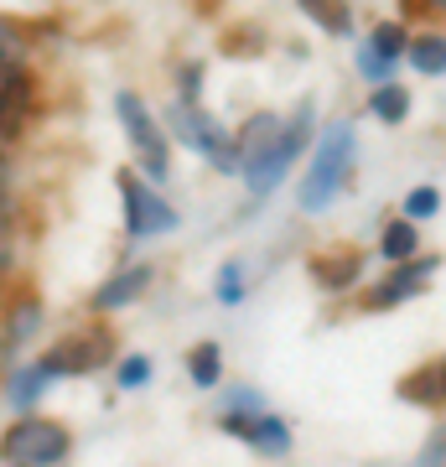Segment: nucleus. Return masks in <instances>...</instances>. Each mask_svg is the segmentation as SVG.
Returning <instances> with one entry per match:
<instances>
[{"instance_id": "8", "label": "nucleus", "mask_w": 446, "mask_h": 467, "mask_svg": "<svg viewBox=\"0 0 446 467\" xmlns=\"http://www.w3.org/2000/svg\"><path fill=\"white\" fill-rule=\"evenodd\" d=\"M115 104H119V125L130 130V140L140 146V156H146V171L161 182L166 177V135L156 130V119L146 115V104L135 99V94H119Z\"/></svg>"}, {"instance_id": "9", "label": "nucleus", "mask_w": 446, "mask_h": 467, "mask_svg": "<svg viewBox=\"0 0 446 467\" xmlns=\"http://www.w3.org/2000/svg\"><path fill=\"white\" fill-rule=\"evenodd\" d=\"M104 353H109V337L104 333H78V337H63L57 348L42 358L52 379H63V374H88V368L104 364Z\"/></svg>"}, {"instance_id": "26", "label": "nucleus", "mask_w": 446, "mask_h": 467, "mask_svg": "<svg viewBox=\"0 0 446 467\" xmlns=\"http://www.w3.org/2000/svg\"><path fill=\"white\" fill-rule=\"evenodd\" d=\"M358 67H364V78H368V84H389V67H395V63H384V57H379V52H358Z\"/></svg>"}, {"instance_id": "7", "label": "nucleus", "mask_w": 446, "mask_h": 467, "mask_svg": "<svg viewBox=\"0 0 446 467\" xmlns=\"http://www.w3.org/2000/svg\"><path fill=\"white\" fill-rule=\"evenodd\" d=\"M223 431L244 436L249 447L264 451V457H285L291 451V426L281 416H264V410H229L223 416Z\"/></svg>"}, {"instance_id": "20", "label": "nucleus", "mask_w": 446, "mask_h": 467, "mask_svg": "<svg viewBox=\"0 0 446 467\" xmlns=\"http://www.w3.org/2000/svg\"><path fill=\"white\" fill-rule=\"evenodd\" d=\"M368 109H374L379 119H389V125H399V119L410 115V94H405L399 84H379V88H374V104H368Z\"/></svg>"}, {"instance_id": "3", "label": "nucleus", "mask_w": 446, "mask_h": 467, "mask_svg": "<svg viewBox=\"0 0 446 467\" xmlns=\"http://www.w3.org/2000/svg\"><path fill=\"white\" fill-rule=\"evenodd\" d=\"M63 451H67V431L57 420H42V416L16 420L5 431V441H0V457L11 467H52V462H63Z\"/></svg>"}, {"instance_id": "1", "label": "nucleus", "mask_w": 446, "mask_h": 467, "mask_svg": "<svg viewBox=\"0 0 446 467\" xmlns=\"http://www.w3.org/2000/svg\"><path fill=\"white\" fill-rule=\"evenodd\" d=\"M347 171H353V125L332 119L312 150V167H306V182H301V208L306 213H327L337 202V192L347 187Z\"/></svg>"}, {"instance_id": "25", "label": "nucleus", "mask_w": 446, "mask_h": 467, "mask_svg": "<svg viewBox=\"0 0 446 467\" xmlns=\"http://www.w3.org/2000/svg\"><path fill=\"white\" fill-rule=\"evenodd\" d=\"M146 379H150V358H146V353H135V358L119 364V389H140Z\"/></svg>"}, {"instance_id": "21", "label": "nucleus", "mask_w": 446, "mask_h": 467, "mask_svg": "<svg viewBox=\"0 0 446 467\" xmlns=\"http://www.w3.org/2000/svg\"><path fill=\"white\" fill-rule=\"evenodd\" d=\"M42 384H52V374H47L42 364L16 368V379H11V405H21V410H26V405H32L36 395H42Z\"/></svg>"}, {"instance_id": "15", "label": "nucleus", "mask_w": 446, "mask_h": 467, "mask_svg": "<svg viewBox=\"0 0 446 467\" xmlns=\"http://www.w3.org/2000/svg\"><path fill=\"white\" fill-rule=\"evenodd\" d=\"M36 327H42V306H36V296H21L16 306H11V317H5V353L21 348Z\"/></svg>"}, {"instance_id": "6", "label": "nucleus", "mask_w": 446, "mask_h": 467, "mask_svg": "<svg viewBox=\"0 0 446 467\" xmlns=\"http://www.w3.org/2000/svg\"><path fill=\"white\" fill-rule=\"evenodd\" d=\"M36 109V84L21 63H0V140H16Z\"/></svg>"}, {"instance_id": "29", "label": "nucleus", "mask_w": 446, "mask_h": 467, "mask_svg": "<svg viewBox=\"0 0 446 467\" xmlns=\"http://www.w3.org/2000/svg\"><path fill=\"white\" fill-rule=\"evenodd\" d=\"M415 467H446V436H436V441L420 451V462H415Z\"/></svg>"}, {"instance_id": "30", "label": "nucleus", "mask_w": 446, "mask_h": 467, "mask_svg": "<svg viewBox=\"0 0 446 467\" xmlns=\"http://www.w3.org/2000/svg\"><path fill=\"white\" fill-rule=\"evenodd\" d=\"M405 5H410V11H441L446 16V0H405Z\"/></svg>"}, {"instance_id": "19", "label": "nucleus", "mask_w": 446, "mask_h": 467, "mask_svg": "<svg viewBox=\"0 0 446 467\" xmlns=\"http://www.w3.org/2000/svg\"><path fill=\"white\" fill-rule=\"evenodd\" d=\"M187 368H192V384H198V389H213L218 374H223V353H218V343H198L192 358H187Z\"/></svg>"}, {"instance_id": "16", "label": "nucleus", "mask_w": 446, "mask_h": 467, "mask_svg": "<svg viewBox=\"0 0 446 467\" xmlns=\"http://www.w3.org/2000/svg\"><path fill=\"white\" fill-rule=\"evenodd\" d=\"M415 73H426V78H441L446 73V36H415L410 47H405Z\"/></svg>"}, {"instance_id": "13", "label": "nucleus", "mask_w": 446, "mask_h": 467, "mask_svg": "<svg viewBox=\"0 0 446 467\" xmlns=\"http://www.w3.org/2000/svg\"><path fill=\"white\" fill-rule=\"evenodd\" d=\"M281 130H285V125H281L275 115H254L244 130L233 135V146H239V161H244V167H249V161H260L264 150L275 146V135H281Z\"/></svg>"}, {"instance_id": "24", "label": "nucleus", "mask_w": 446, "mask_h": 467, "mask_svg": "<svg viewBox=\"0 0 446 467\" xmlns=\"http://www.w3.org/2000/svg\"><path fill=\"white\" fill-rule=\"evenodd\" d=\"M21 52H26V36H21V26L0 16V63H21Z\"/></svg>"}, {"instance_id": "22", "label": "nucleus", "mask_w": 446, "mask_h": 467, "mask_svg": "<svg viewBox=\"0 0 446 467\" xmlns=\"http://www.w3.org/2000/svg\"><path fill=\"white\" fill-rule=\"evenodd\" d=\"M405 47H410V36H405V26H399V21H384L379 32L368 36V52H379L384 63H395Z\"/></svg>"}, {"instance_id": "17", "label": "nucleus", "mask_w": 446, "mask_h": 467, "mask_svg": "<svg viewBox=\"0 0 446 467\" xmlns=\"http://www.w3.org/2000/svg\"><path fill=\"white\" fill-rule=\"evenodd\" d=\"M379 250H384V260H395V265L415 260V250H420V234H415V223H410V218H395V223L384 229Z\"/></svg>"}, {"instance_id": "28", "label": "nucleus", "mask_w": 446, "mask_h": 467, "mask_svg": "<svg viewBox=\"0 0 446 467\" xmlns=\"http://www.w3.org/2000/svg\"><path fill=\"white\" fill-rule=\"evenodd\" d=\"M239 291H244V285H239V265H223V275H218V296L239 301Z\"/></svg>"}, {"instance_id": "11", "label": "nucleus", "mask_w": 446, "mask_h": 467, "mask_svg": "<svg viewBox=\"0 0 446 467\" xmlns=\"http://www.w3.org/2000/svg\"><path fill=\"white\" fill-rule=\"evenodd\" d=\"M395 389H399V400H410V405L446 410V353L441 358H430V364H420V368H410Z\"/></svg>"}, {"instance_id": "18", "label": "nucleus", "mask_w": 446, "mask_h": 467, "mask_svg": "<svg viewBox=\"0 0 446 467\" xmlns=\"http://www.w3.org/2000/svg\"><path fill=\"white\" fill-rule=\"evenodd\" d=\"M306 5V16L322 26V32H332V36H343L347 26H353V11H347V0H301Z\"/></svg>"}, {"instance_id": "5", "label": "nucleus", "mask_w": 446, "mask_h": 467, "mask_svg": "<svg viewBox=\"0 0 446 467\" xmlns=\"http://www.w3.org/2000/svg\"><path fill=\"white\" fill-rule=\"evenodd\" d=\"M119 198H125V234L130 239H156V234L177 229V208L135 171H119Z\"/></svg>"}, {"instance_id": "2", "label": "nucleus", "mask_w": 446, "mask_h": 467, "mask_svg": "<svg viewBox=\"0 0 446 467\" xmlns=\"http://www.w3.org/2000/svg\"><path fill=\"white\" fill-rule=\"evenodd\" d=\"M306 140H312V104H306V109H301V115L275 135V146L264 150L260 161H249V167H244L249 192H254V198H270V192L285 182V171L296 167V156L306 150Z\"/></svg>"}, {"instance_id": "10", "label": "nucleus", "mask_w": 446, "mask_h": 467, "mask_svg": "<svg viewBox=\"0 0 446 467\" xmlns=\"http://www.w3.org/2000/svg\"><path fill=\"white\" fill-rule=\"evenodd\" d=\"M430 270H436V260H405L389 281H379L374 291H368L364 306H368V312H379V306H399V301H410L415 291L430 281Z\"/></svg>"}, {"instance_id": "27", "label": "nucleus", "mask_w": 446, "mask_h": 467, "mask_svg": "<svg viewBox=\"0 0 446 467\" xmlns=\"http://www.w3.org/2000/svg\"><path fill=\"white\" fill-rule=\"evenodd\" d=\"M11 265V208H5V192H0V270Z\"/></svg>"}, {"instance_id": "23", "label": "nucleus", "mask_w": 446, "mask_h": 467, "mask_svg": "<svg viewBox=\"0 0 446 467\" xmlns=\"http://www.w3.org/2000/svg\"><path fill=\"white\" fill-rule=\"evenodd\" d=\"M441 213V192L436 187H410V198H405V218H436Z\"/></svg>"}, {"instance_id": "12", "label": "nucleus", "mask_w": 446, "mask_h": 467, "mask_svg": "<svg viewBox=\"0 0 446 467\" xmlns=\"http://www.w3.org/2000/svg\"><path fill=\"white\" fill-rule=\"evenodd\" d=\"M146 285H150V270H146V265H125V270L115 275V281H104L99 291H94V306H99V312L130 306L135 296H146Z\"/></svg>"}, {"instance_id": "4", "label": "nucleus", "mask_w": 446, "mask_h": 467, "mask_svg": "<svg viewBox=\"0 0 446 467\" xmlns=\"http://www.w3.org/2000/svg\"><path fill=\"white\" fill-rule=\"evenodd\" d=\"M171 130L182 135V146L202 150L208 161H213L218 171H244V161H239V146H233V135L218 125V119H208L192 99H182L177 109H171Z\"/></svg>"}, {"instance_id": "14", "label": "nucleus", "mask_w": 446, "mask_h": 467, "mask_svg": "<svg viewBox=\"0 0 446 467\" xmlns=\"http://www.w3.org/2000/svg\"><path fill=\"white\" fill-rule=\"evenodd\" d=\"M312 275H316V285H327V291H343V285L358 281V254H353V250L312 254Z\"/></svg>"}]
</instances>
